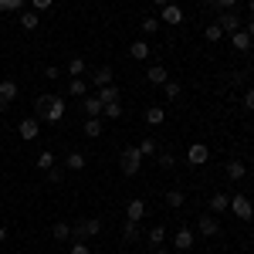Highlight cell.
Instances as JSON below:
<instances>
[{"label": "cell", "mask_w": 254, "mask_h": 254, "mask_svg": "<svg viewBox=\"0 0 254 254\" xmlns=\"http://www.w3.org/2000/svg\"><path fill=\"white\" fill-rule=\"evenodd\" d=\"M196 227H200V234H203V237H217V234H220V220L210 217V214L200 217V224H196Z\"/></svg>", "instance_id": "cell-9"}, {"label": "cell", "mask_w": 254, "mask_h": 254, "mask_svg": "<svg viewBox=\"0 0 254 254\" xmlns=\"http://www.w3.org/2000/svg\"><path fill=\"white\" fill-rule=\"evenodd\" d=\"M17 24L24 27V31H38L41 14H38V10H20V14H17Z\"/></svg>", "instance_id": "cell-10"}, {"label": "cell", "mask_w": 254, "mask_h": 254, "mask_svg": "<svg viewBox=\"0 0 254 254\" xmlns=\"http://www.w3.org/2000/svg\"><path fill=\"white\" fill-rule=\"evenodd\" d=\"M203 34H207V41H220V38H224V31H220V24H210V27L203 31Z\"/></svg>", "instance_id": "cell-38"}, {"label": "cell", "mask_w": 254, "mask_h": 254, "mask_svg": "<svg viewBox=\"0 0 254 254\" xmlns=\"http://www.w3.org/2000/svg\"><path fill=\"white\" fill-rule=\"evenodd\" d=\"M61 180H64V173H61V170H55V166H51V170H48V183H61Z\"/></svg>", "instance_id": "cell-41"}, {"label": "cell", "mask_w": 254, "mask_h": 254, "mask_svg": "<svg viewBox=\"0 0 254 254\" xmlns=\"http://www.w3.org/2000/svg\"><path fill=\"white\" fill-rule=\"evenodd\" d=\"M31 7L34 10H48V7H55V0H31Z\"/></svg>", "instance_id": "cell-42"}, {"label": "cell", "mask_w": 254, "mask_h": 254, "mask_svg": "<svg viewBox=\"0 0 254 254\" xmlns=\"http://www.w3.org/2000/svg\"><path fill=\"white\" fill-rule=\"evenodd\" d=\"M24 3H27V0H0V14H7V10H24Z\"/></svg>", "instance_id": "cell-32"}, {"label": "cell", "mask_w": 254, "mask_h": 254, "mask_svg": "<svg viewBox=\"0 0 254 254\" xmlns=\"http://www.w3.org/2000/svg\"><path fill=\"white\" fill-rule=\"evenodd\" d=\"M48 102H51V95H38V102H34V109H38V116H44V109H48Z\"/></svg>", "instance_id": "cell-40"}, {"label": "cell", "mask_w": 254, "mask_h": 254, "mask_svg": "<svg viewBox=\"0 0 254 254\" xmlns=\"http://www.w3.org/2000/svg\"><path fill=\"white\" fill-rule=\"evenodd\" d=\"M81 132H85L88 139H98L102 136V116L98 119H85V122H81Z\"/></svg>", "instance_id": "cell-17"}, {"label": "cell", "mask_w": 254, "mask_h": 254, "mask_svg": "<svg viewBox=\"0 0 254 254\" xmlns=\"http://www.w3.org/2000/svg\"><path fill=\"white\" fill-rule=\"evenodd\" d=\"M146 241L153 244V251H156V248H163V241H166V227H163V224H156V227L146 234Z\"/></svg>", "instance_id": "cell-22"}, {"label": "cell", "mask_w": 254, "mask_h": 254, "mask_svg": "<svg viewBox=\"0 0 254 254\" xmlns=\"http://www.w3.org/2000/svg\"><path fill=\"white\" fill-rule=\"evenodd\" d=\"M58 75H61V71H58V68H55V64H48V68H44V78H51V81H55V78H58Z\"/></svg>", "instance_id": "cell-45"}, {"label": "cell", "mask_w": 254, "mask_h": 254, "mask_svg": "<svg viewBox=\"0 0 254 254\" xmlns=\"http://www.w3.org/2000/svg\"><path fill=\"white\" fill-rule=\"evenodd\" d=\"M153 3H156L159 10H163V7H166V3H173V0H153Z\"/></svg>", "instance_id": "cell-49"}, {"label": "cell", "mask_w": 254, "mask_h": 254, "mask_svg": "<svg viewBox=\"0 0 254 254\" xmlns=\"http://www.w3.org/2000/svg\"><path fill=\"white\" fill-rule=\"evenodd\" d=\"M163 24H183V7H176V3H166L163 7Z\"/></svg>", "instance_id": "cell-12"}, {"label": "cell", "mask_w": 254, "mask_h": 254, "mask_svg": "<svg viewBox=\"0 0 254 254\" xmlns=\"http://www.w3.org/2000/svg\"><path fill=\"white\" fill-rule=\"evenodd\" d=\"M102 119H122V102H105L102 105Z\"/></svg>", "instance_id": "cell-27"}, {"label": "cell", "mask_w": 254, "mask_h": 254, "mask_svg": "<svg viewBox=\"0 0 254 254\" xmlns=\"http://www.w3.org/2000/svg\"><path fill=\"white\" fill-rule=\"evenodd\" d=\"M41 119H48V122H61L64 119V102H61L58 95H51V102H48V109H44V116Z\"/></svg>", "instance_id": "cell-6"}, {"label": "cell", "mask_w": 254, "mask_h": 254, "mask_svg": "<svg viewBox=\"0 0 254 254\" xmlns=\"http://www.w3.org/2000/svg\"><path fill=\"white\" fill-rule=\"evenodd\" d=\"M71 234H75V237H95V234H102V220H98V217L78 220V224L71 227Z\"/></svg>", "instance_id": "cell-3"}, {"label": "cell", "mask_w": 254, "mask_h": 254, "mask_svg": "<svg viewBox=\"0 0 254 254\" xmlns=\"http://www.w3.org/2000/svg\"><path fill=\"white\" fill-rule=\"evenodd\" d=\"M129 55H132L136 61H146L149 55H153V48H149L146 41H132V48H129Z\"/></svg>", "instance_id": "cell-19"}, {"label": "cell", "mask_w": 254, "mask_h": 254, "mask_svg": "<svg viewBox=\"0 0 254 254\" xmlns=\"http://www.w3.org/2000/svg\"><path fill=\"white\" fill-rule=\"evenodd\" d=\"M68 254H92V251H88L85 241H78V244H71V251H68Z\"/></svg>", "instance_id": "cell-43"}, {"label": "cell", "mask_w": 254, "mask_h": 254, "mask_svg": "<svg viewBox=\"0 0 254 254\" xmlns=\"http://www.w3.org/2000/svg\"><path fill=\"white\" fill-rule=\"evenodd\" d=\"M244 109H251V112H254V88L244 92Z\"/></svg>", "instance_id": "cell-44"}, {"label": "cell", "mask_w": 254, "mask_h": 254, "mask_svg": "<svg viewBox=\"0 0 254 254\" xmlns=\"http://www.w3.org/2000/svg\"><path fill=\"white\" fill-rule=\"evenodd\" d=\"M126 217H129V220H132V224H139V220H142V217H146V203H142V200H129V207H126Z\"/></svg>", "instance_id": "cell-14"}, {"label": "cell", "mask_w": 254, "mask_h": 254, "mask_svg": "<svg viewBox=\"0 0 254 254\" xmlns=\"http://www.w3.org/2000/svg\"><path fill=\"white\" fill-rule=\"evenodd\" d=\"M68 95L85 98V95H88V81H85V78H71V81H68Z\"/></svg>", "instance_id": "cell-21"}, {"label": "cell", "mask_w": 254, "mask_h": 254, "mask_svg": "<svg viewBox=\"0 0 254 254\" xmlns=\"http://www.w3.org/2000/svg\"><path fill=\"white\" fill-rule=\"evenodd\" d=\"M207 159H210V149H207L203 142H193L190 153H187V163H190V166H203Z\"/></svg>", "instance_id": "cell-5"}, {"label": "cell", "mask_w": 254, "mask_h": 254, "mask_svg": "<svg viewBox=\"0 0 254 254\" xmlns=\"http://www.w3.org/2000/svg\"><path fill=\"white\" fill-rule=\"evenodd\" d=\"M122 237H126V241H136V237H139V224L126 220V227H122Z\"/></svg>", "instance_id": "cell-36"}, {"label": "cell", "mask_w": 254, "mask_h": 254, "mask_svg": "<svg viewBox=\"0 0 254 254\" xmlns=\"http://www.w3.org/2000/svg\"><path fill=\"white\" fill-rule=\"evenodd\" d=\"M139 153H142V156H153V153H159L156 139H142V142H139Z\"/></svg>", "instance_id": "cell-35"}, {"label": "cell", "mask_w": 254, "mask_h": 254, "mask_svg": "<svg viewBox=\"0 0 254 254\" xmlns=\"http://www.w3.org/2000/svg\"><path fill=\"white\" fill-rule=\"evenodd\" d=\"M146 81H149V85H166V81H170V75H166V68H163V64H149Z\"/></svg>", "instance_id": "cell-13"}, {"label": "cell", "mask_w": 254, "mask_h": 254, "mask_svg": "<svg viewBox=\"0 0 254 254\" xmlns=\"http://www.w3.org/2000/svg\"><path fill=\"white\" fill-rule=\"evenodd\" d=\"M139 27H142V34H156V31H159V20L156 17H142V20H139Z\"/></svg>", "instance_id": "cell-34"}, {"label": "cell", "mask_w": 254, "mask_h": 254, "mask_svg": "<svg viewBox=\"0 0 254 254\" xmlns=\"http://www.w3.org/2000/svg\"><path fill=\"white\" fill-rule=\"evenodd\" d=\"M98 98H102V105H105V102H119V88L116 85H105V88H98Z\"/></svg>", "instance_id": "cell-29"}, {"label": "cell", "mask_w": 254, "mask_h": 254, "mask_svg": "<svg viewBox=\"0 0 254 254\" xmlns=\"http://www.w3.org/2000/svg\"><path fill=\"white\" fill-rule=\"evenodd\" d=\"M119 166H122V173H126V176H136L139 170H142V153H139V146L122 149V153H119Z\"/></svg>", "instance_id": "cell-1"}, {"label": "cell", "mask_w": 254, "mask_h": 254, "mask_svg": "<svg viewBox=\"0 0 254 254\" xmlns=\"http://www.w3.org/2000/svg\"><path fill=\"white\" fill-rule=\"evenodd\" d=\"M85 71H88V64H85V58H71V61H68V75H71V78H81Z\"/></svg>", "instance_id": "cell-26"}, {"label": "cell", "mask_w": 254, "mask_h": 254, "mask_svg": "<svg viewBox=\"0 0 254 254\" xmlns=\"http://www.w3.org/2000/svg\"><path fill=\"white\" fill-rule=\"evenodd\" d=\"M163 200H166V207H183V190H166V196H163Z\"/></svg>", "instance_id": "cell-30"}, {"label": "cell", "mask_w": 254, "mask_h": 254, "mask_svg": "<svg viewBox=\"0 0 254 254\" xmlns=\"http://www.w3.org/2000/svg\"><path fill=\"white\" fill-rule=\"evenodd\" d=\"M156 163L163 166V170H173V166H176V156H173V153H163V149H159V153H156Z\"/></svg>", "instance_id": "cell-33"}, {"label": "cell", "mask_w": 254, "mask_h": 254, "mask_svg": "<svg viewBox=\"0 0 254 254\" xmlns=\"http://www.w3.org/2000/svg\"><path fill=\"white\" fill-rule=\"evenodd\" d=\"M231 214H234L237 220H251V217H254V207H251V200H248L244 193L231 196Z\"/></svg>", "instance_id": "cell-2"}, {"label": "cell", "mask_w": 254, "mask_h": 254, "mask_svg": "<svg viewBox=\"0 0 254 254\" xmlns=\"http://www.w3.org/2000/svg\"><path fill=\"white\" fill-rule=\"evenodd\" d=\"M210 210H217V214H220V210H231V196L227 193H214L210 196Z\"/></svg>", "instance_id": "cell-25"}, {"label": "cell", "mask_w": 254, "mask_h": 254, "mask_svg": "<svg viewBox=\"0 0 254 254\" xmlns=\"http://www.w3.org/2000/svg\"><path fill=\"white\" fill-rule=\"evenodd\" d=\"M3 241H7V227L0 224V244H3Z\"/></svg>", "instance_id": "cell-48"}, {"label": "cell", "mask_w": 254, "mask_h": 254, "mask_svg": "<svg viewBox=\"0 0 254 254\" xmlns=\"http://www.w3.org/2000/svg\"><path fill=\"white\" fill-rule=\"evenodd\" d=\"M217 24H220V31H224V34H234V31H241V17H237L234 10H220Z\"/></svg>", "instance_id": "cell-4"}, {"label": "cell", "mask_w": 254, "mask_h": 254, "mask_svg": "<svg viewBox=\"0 0 254 254\" xmlns=\"http://www.w3.org/2000/svg\"><path fill=\"white\" fill-rule=\"evenodd\" d=\"M163 119H166L163 105H149V109H146V122H149V126H163Z\"/></svg>", "instance_id": "cell-24"}, {"label": "cell", "mask_w": 254, "mask_h": 254, "mask_svg": "<svg viewBox=\"0 0 254 254\" xmlns=\"http://www.w3.org/2000/svg\"><path fill=\"white\" fill-rule=\"evenodd\" d=\"M51 237H55V241H68V237H71V224H64V220H58V224L51 227Z\"/></svg>", "instance_id": "cell-28"}, {"label": "cell", "mask_w": 254, "mask_h": 254, "mask_svg": "<svg viewBox=\"0 0 254 254\" xmlns=\"http://www.w3.org/2000/svg\"><path fill=\"white\" fill-rule=\"evenodd\" d=\"M153 254H170V251H163V248H156V251H153Z\"/></svg>", "instance_id": "cell-50"}, {"label": "cell", "mask_w": 254, "mask_h": 254, "mask_svg": "<svg viewBox=\"0 0 254 254\" xmlns=\"http://www.w3.org/2000/svg\"><path fill=\"white\" fill-rule=\"evenodd\" d=\"M51 166H55V153H48V149H44V153H38V170H44V173H48Z\"/></svg>", "instance_id": "cell-31"}, {"label": "cell", "mask_w": 254, "mask_h": 254, "mask_svg": "<svg viewBox=\"0 0 254 254\" xmlns=\"http://www.w3.org/2000/svg\"><path fill=\"white\" fill-rule=\"evenodd\" d=\"M92 81H95L98 88L112 85V68H95V71H92Z\"/></svg>", "instance_id": "cell-23"}, {"label": "cell", "mask_w": 254, "mask_h": 254, "mask_svg": "<svg viewBox=\"0 0 254 254\" xmlns=\"http://www.w3.org/2000/svg\"><path fill=\"white\" fill-rule=\"evenodd\" d=\"M244 31H248V34H251V38H254V17L248 20V27H244Z\"/></svg>", "instance_id": "cell-47"}, {"label": "cell", "mask_w": 254, "mask_h": 254, "mask_svg": "<svg viewBox=\"0 0 254 254\" xmlns=\"http://www.w3.org/2000/svg\"><path fill=\"white\" fill-rule=\"evenodd\" d=\"M38 132H41V122L38 119H24L17 126V136L24 139V142H31V139H38Z\"/></svg>", "instance_id": "cell-7"}, {"label": "cell", "mask_w": 254, "mask_h": 254, "mask_svg": "<svg viewBox=\"0 0 254 254\" xmlns=\"http://www.w3.org/2000/svg\"><path fill=\"white\" fill-rule=\"evenodd\" d=\"M224 170H227L231 180H244V176H248V166H244L241 159H227V166H224Z\"/></svg>", "instance_id": "cell-18"}, {"label": "cell", "mask_w": 254, "mask_h": 254, "mask_svg": "<svg viewBox=\"0 0 254 254\" xmlns=\"http://www.w3.org/2000/svg\"><path fill=\"white\" fill-rule=\"evenodd\" d=\"M210 7H217V10H234L237 0H210Z\"/></svg>", "instance_id": "cell-39"}, {"label": "cell", "mask_w": 254, "mask_h": 254, "mask_svg": "<svg viewBox=\"0 0 254 254\" xmlns=\"http://www.w3.org/2000/svg\"><path fill=\"white\" fill-rule=\"evenodd\" d=\"M251 14H254V0H251Z\"/></svg>", "instance_id": "cell-51"}, {"label": "cell", "mask_w": 254, "mask_h": 254, "mask_svg": "<svg viewBox=\"0 0 254 254\" xmlns=\"http://www.w3.org/2000/svg\"><path fill=\"white\" fill-rule=\"evenodd\" d=\"M81 109H85V116H88V119H98V116H102V98H98V95H85V98H81Z\"/></svg>", "instance_id": "cell-11"}, {"label": "cell", "mask_w": 254, "mask_h": 254, "mask_svg": "<svg viewBox=\"0 0 254 254\" xmlns=\"http://www.w3.org/2000/svg\"><path fill=\"white\" fill-rule=\"evenodd\" d=\"M85 163H88V156H85V153H68V156H64V166H68V170H75V173H78V170H85Z\"/></svg>", "instance_id": "cell-20"}, {"label": "cell", "mask_w": 254, "mask_h": 254, "mask_svg": "<svg viewBox=\"0 0 254 254\" xmlns=\"http://www.w3.org/2000/svg\"><path fill=\"white\" fill-rule=\"evenodd\" d=\"M20 95V85L14 78H3L0 81V98H7V102H14V98Z\"/></svg>", "instance_id": "cell-15"}, {"label": "cell", "mask_w": 254, "mask_h": 254, "mask_svg": "<svg viewBox=\"0 0 254 254\" xmlns=\"http://www.w3.org/2000/svg\"><path fill=\"white\" fill-rule=\"evenodd\" d=\"M251 34H248V31H244V27H241V31H234V34H231V44H234L237 51H251Z\"/></svg>", "instance_id": "cell-16"}, {"label": "cell", "mask_w": 254, "mask_h": 254, "mask_svg": "<svg viewBox=\"0 0 254 254\" xmlns=\"http://www.w3.org/2000/svg\"><path fill=\"white\" fill-rule=\"evenodd\" d=\"M163 92H166V98H180L183 88H180V81H166V85H163Z\"/></svg>", "instance_id": "cell-37"}, {"label": "cell", "mask_w": 254, "mask_h": 254, "mask_svg": "<svg viewBox=\"0 0 254 254\" xmlns=\"http://www.w3.org/2000/svg\"><path fill=\"white\" fill-rule=\"evenodd\" d=\"M7 109H10V102H7V98H0V116H3Z\"/></svg>", "instance_id": "cell-46"}, {"label": "cell", "mask_w": 254, "mask_h": 254, "mask_svg": "<svg viewBox=\"0 0 254 254\" xmlns=\"http://www.w3.org/2000/svg\"><path fill=\"white\" fill-rule=\"evenodd\" d=\"M173 248L176 251H190V248H193V231H190V227H180L173 234Z\"/></svg>", "instance_id": "cell-8"}]
</instances>
